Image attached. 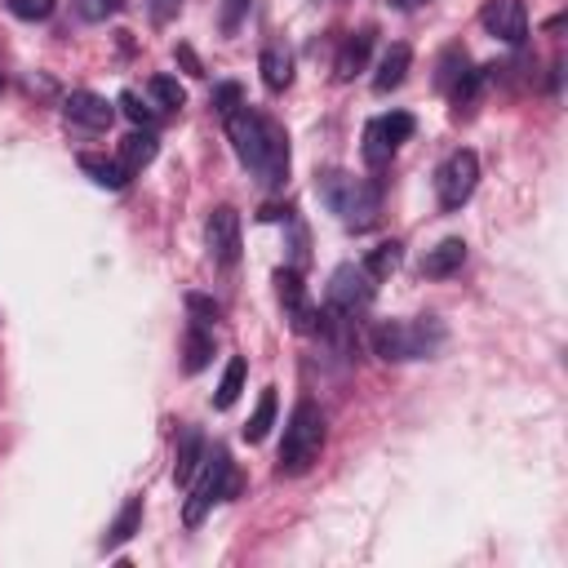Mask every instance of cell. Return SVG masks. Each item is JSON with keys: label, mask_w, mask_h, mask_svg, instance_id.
<instances>
[{"label": "cell", "mask_w": 568, "mask_h": 568, "mask_svg": "<svg viewBox=\"0 0 568 568\" xmlns=\"http://www.w3.org/2000/svg\"><path fill=\"white\" fill-rule=\"evenodd\" d=\"M226 138H231L240 164L262 186H271V191L284 186V178H288V133L271 115H262L253 106H240L235 115H226Z\"/></svg>", "instance_id": "6da1fadb"}, {"label": "cell", "mask_w": 568, "mask_h": 568, "mask_svg": "<svg viewBox=\"0 0 568 568\" xmlns=\"http://www.w3.org/2000/svg\"><path fill=\"white\" fill-rule=\"evenodd\" d=\"M320 200L342 217L346 231H368L382 217V186L373 178L328 169V173H320Z\"/></svg>", "instance_id": "7a4b0ae2"}, {"label": "cell", "mask_w": 568, "mask_h": 568, "mask_svg": "<svg viewBox=\"0 0 568 568\" xmlns=\"http://www.w3.org/2000/svg\"><path fill=\"white\" fill-rule=\"evenodd\" d=\"M324 435H328V422H324L320 404L297 399L284 422V439H280V462H275L280 475H306L324 453Z\"/></svg>", "instance_id": "3957f363"}, {"label": "cell", "mask_w": 568, "mask_h": 568, "mask_svg": "<svg viewBox=\"0 0 568 568\" xmlns=\"http://www.w3.org/2000/svg\"><path fill=\"white\" fill-rule=\"evenodd\" d=\"M373 355H382L386 364H404V359H426L444 346V324L439 320H382L373 333Z\"/></svg>", "instance_id": "277c9868"}, {"label": "cell", "mask_w": 568, "mask_h": 568, "mask_svg": "<svg viewBox=\"0 0 568 568\" xmlns=\"http://www.w3.org/2000/svg\"><path fill=\"white\" fill-rule=\"evenodd\" d=\"M235 484H240V479H235L231 453H226V448L204 453L200 470L191 475V497H186V506H182L186 528H200V524H204V515L213 510V501H226V497L235 493Z\"/></svg>", "instance_id": "5b68a950"}, {"label": "cell", "mask_w": 568, "mask_h": 568, "mask_svg": "<svg viewBox=\"0 0 568 568\" xmlns=\"http://www.w3.org/2000/svg\"><path fill=\"white\" fill-rule=\"evenodd\" d=\"M373 302V275L364 266H337L328 275V288H324V315H337V320H355L364 306Z\"/></svg>", "instance_id": "8992f818"}, {"label": "cell", "mask_w": 568, "mask_h": 568, "mask_svg": "<svg viewBox=\"0 0 568 568\" xmlns=\"http://www.w3.org/2000/svg\"><path fill=\"white\" fill-rule=\"evenodd\" d=\"M479 186V155L475 151H453L439 169H435V195H439V209H462Z\"/></svg>", "instance_id": "52a82bcc"}, {"label": "cell", "mask_w": 568, "mask_h": 568, "mask_svg": "<svg viewBox=\"0 0 568 568\" xmlns=\"http://www.w3.org/2000/svg\"><path fill=\"white\" fill-rule=\"evenodd\" d=\"M413 129H417V120L408 115V111H390V115H377V120H368L364 124V164L368 169H382V164H390V155L399 151V142H408L413 138Z\"/></svg>", "instance_id": "ba28073f"}, {"label": "cell", "mask_w": 568, "mask_h": 568, "mask_svg": "<svg viewBox=\"0 0 568 568\" xmlns=\"http://www.w3.org/2000/svg\"><path fill=\"white\" fill-rule=\"evenodd\" d=\"M275 293H280L284 320H288L293 333L311 337V333L324 328V311L311 302V293H306V284H302V275H297L293 266H280V271H275Z\"/></svg>", "instance_id": "9c48e42d"}, {"label": "cell", "mask_w": 568, "mask_h": 568, "mask_svg": "<svg viewBox=\"0 0 568 568\" xmlns=\"http://www.w3.org/2000/svg\"><path fill=\"white\" fill-rule=\"evenodd\" d=\"M479 27L488 36H497L501 44H524V36H528V4L524 0H484Z\"/></svg>", "instance_id": "30bf717a"}, {"label": "cell", "mask_w": 568, "mask_h": 568, "mask_svg": "<svg viewBox=\"0 0 568 568\" xmlns=\"http://www.w3.org/2000/svg\"><path fill=\"white\" fill-rule=\"evenodd\" d=\"M435 84L462 106V102H470L475 98V89H479V71L470 67V58H466V49L462 44H453V49H444V58H439V75H435Z\"/></svg>", "instance_id": "8fae6325"}, {"label": "cell", "mask_w": 568, "mask_h": 568, "mask_svg": "<svg viewBox=\"0 0 568 568\" xmlns=\"http://www.w3.org/2000/svg\"><path fill=\"white\" fill-rule=\"evenodd\" d=\"M204 240H209V253L213 262L222 266H235L240 262V213L231 204H217L204 222Z\"/></svg>", "instance_id": "7c38bea8"}, {"label": "cell", "mask_w": 568, "mask_h": 568, "mask_svg": "<svg viewBox=\"0 0 568 568\" xmlns=\"http://www.w3.org/2000/svg\"><path fill=\"white\" fill-rule=\"evenodd\" d=\"M62 111H67V120L71 124H80V129H106L111 120H115V106L102 98V93H89V89H75V93H67V102H62Z\"/></svg>", "instance_id": "4fadbf2b"}, {"label": "cell", "mask_w": 568, "mask_h": 568, "mask_svg": "<svg viewBox=\"0 0 568 568\" xmlns=\"http://www.w3.org/2000/svg\"><path fill=\"white\" fill-rule=\"evenodd\" d=\"M462 262H466V240H462V235H448V240H439L435 248H426V257H422V275H430V280H448V275L462 271Z\"/></svg>", "instance_id": "5bb4252c"}, {"label": "cell", "mask_w": 568, "mask_h": 568, "mask_svg": "<svg viewBox=\"0 0 568 568\" xmlns=\"http://www.w3.org/2000/svg\"><path fill=\"white\" fill-rule=\"evenodd\" d=\"M408 67H413V49H408L404 40H395V44L382 53L377 71H373V89H377V93L399 89V84H404V75H408Z\"/></svg>", "instance_id": "9a60e30c"}, {"label": "cell", "mask_w": 568, "mask_h": 568, "mask_svg": "<svg viewBox=\"0 0 568 568\" xmlns=\"http://www.w3.org/2000/svg\"><path fill=\"white\" fill-rule=\"evenodd\" d=\"M368 49H373V31L364 27V31H355V36H346V44L337 49V62H333V75L346 84V80H355L364 67H368Z\"/></svg>", "instance_id": "2e32d148"}, {"label": "cell", "mask_w": 568, "mask_h": 568, "mask_svg": "<svg viewBox=\"0 0 568 568\" xmlns=\"http://www.w3.org/2000/svg\"><path fill=\"white\" fill-rule=\"evenodd\" d=\"M257 71H262V84L271 93H284L293 84V58H288V49L284 44H266L262 58H257Z\"/></svg>", "instance_id": "e0dca14e"}, {"label": "cell", "mask_w": 568, "mask_h": 568, "mask_svg": "<svg viewBox=\"0 0 568 568\" xmlns=\"http://www.w3.org/2000/svg\"><path fill=\"white\" fill-rule=\"evenodd\" d=\"M155 151H160V142H155V133H151V129H133L129 138H120V164H124L129 173L146 169V164L155 160Z\"/></svg>", "instance_id": "ac0fdd59"}, {"label": "cell", "mask_w": 568, "mask_h": 568, "mask_svg": "<svg viewBox=\"0 0 568 568\" xmlns=\"http://www.w3.org/2000/svg\"><path fill=\"white\" fill-rule=\"evenodd\" d=\"M200 462H204V435H200L195 426H186V430H182V439H178L173 479H178V484H191V475L200 470Z\"/></svg>", "instance_id": "d6986e66"}, {"label": "cell", "mask_w": 568, "mask_h": 568, "mask_svg": "<svg viewBox=\"0 0 568 568\" xmlns=\"http://www.w3.org/2000/svg\"><path fill=\"white\" fill-rule=\"evenodd\" d=\"M80 169H84L98 186H106V191H124V186H129V169H124L120 160H106V155H80Z\"/></svg>", "instance_id": "ffe728a7"}, {"label": "cell", "mask_w": 568, "mask_h": 568, "mask_svg": "<svg viewBox=\"0 0 568 568\" xmlns=\"http://www.w3.org/2000/svg\"><path fill=\"white\" fill-rule=\"evenodd\" d=\"M209 359H213V337L204 333V324L191 320V328H186V337H182V368H186V373H200Z\"/></svg>", "instance_id": "44dd1931"}, {"label": "cell", "mask_w": 568, "mask_h": 568, "mask_svg": "<svg viewBox=\"0 0 568 568\" xmlns=\"http://www.w3.org/2000/svg\"><path fill=\"white\" fill-rule=\"evenodd\" d=\"M244 377H248L244 355H231V359H226V368H222V382H217L213 404H217V408H231V404L240 399V390H244Z\"/></svg>", "instance_id": "7402d4cb"}, {"label": "cell", "mask_w": 568, "mask_h": 568, "mask_svg": "<svg viewBox=\"0 0 568 568\" xmlns=\"http://www.w3.org/2000/svg\"><path fill=\"white\" fill-rule=\"evenodd\" d=\"M271 426H275V386H266V390L257 395V408H253V417L244 422V439H248V444H262Z\"/></svg>", "instance_id": "603a6c76"}, {"label": "cell", "mask_w": 568, "mask_h": 568, "mask_svg": "<svg viewBox=\"0 0 568 568\" xmlns=\"http://www.w3.org/2000/svg\"><path fill=\"white\" fill-rule=\"evenodd\" d=\"M151 98H155V111H182L186 106V89L173 80V75H151Z\"/></svg>", "instance_id": "cb8c5ba5"}, {"label": "cell", "mask_w": 568, "mask_h": 568, "mask_svg": "<svg viewBox=\"0 0 568 568\" xmlns=\"http://www.w3.org/2000/svg\"><path fill=\"white\" fill-rule=\"evenodd\" d=\"M359 266H364V271H368L373 280H386V275H390V271L399 266V244H395V240H386V244L368 248V257H364Z\"/></svg>", "instance_id": "d4e9b609"}, {"label": "cell", "mask_w": 568, "mask_h": 568, "mask_svg": "<svg viewBox=\"0 0 568 568\" xmlns=\"http://www.w3.org/2000/svg\"><path fill=\"white\" fill-rule=\"evenodd\" d=\"M138 524H142V497H129V501H124V510H120V519H115V524H111V532H106V546L129 541V537L138 532Z\"/></svg>", "instance_id": "484cf974"}, {"label": "cell", "mask_w": 568, "mask_h": 568, "mask_svg": "<svg viewBox=\"0 0 568 568\" xmlns=\"http://www.w3.org/2000/svg\"><path fill=\"white\" fill-rule=\"evenodd\" d=\"M240 106H244V89H240L235 80H226V84H217V89H213V111H217L222 120H226V115H235Z\"/></svg>", "instance_id": "4316f807"}, {"label": "cell", "mask_w": 568, "mask_h": 568, "mask_svg": "<svg viewBox=\"0 0 568 568\" xmlns=\"http://www.w3.org/2000/svg\"><path fill=\"white\" fill-rule=\"evenodd\" d=\"M115 106H120V111H124V115H129L133 124H142V129H151V124H155V106H146V102H142V98L133 93V89H124Z\"/></svg>", "instance_id": "83f0119b"}, {"label": "cell", "mask_w": 568, "mask_h": 568, "mask_svg": "<svg viewBox=\"0 0 568 568\" xmlns=\"http://www.w3.org/2000/svg\"><path fill=\"white\" fill-rule=\"evenodd\" d=\"M71 4H75V13L84 22H106V18H115L124 9V0H71Z\"/></svg>", "instance_id": "f1b7e54d"}, {"label": "cell", "mask_w": 568, "mask_h": 568, "mask_svg": "<svg viewBox=\"0 0 568 568\" xmlns=\"http://www.w3.org/2000/svg\"><path fill=\"white\" fill-rule=\"evenodd\" d=\"M4 4H9V13L22 18V22H44V18L53 13V0H4Z\"/></svg>", "instance_id": "f546056e"}, {"label": "cell", "mask_w": 568, "mask_h": 568, "mask_svg": "<svg viewBox=\"0 0 568 568\" xmlns=\"http://www.w3.org/2000/svg\"><path fill=\"white\" fill-rule=\"evenodd\" d=\"M186 311L195 315V324H213L222 311H217V302L213 297H204V293H186Z\"/></svg>", "instance_id": "4dcf8cb0"}, {"label": "cell", "mask_w": 568, "mask_h": 568, "mask_svg": "<svg viewBox=\"0 0 568 568\" xmlns=\"http://www.w3.org/2000/svg\"><path fill=\"white\" fill-rule=\"evenodd\" d=\"M244 13H248V0H222V31L235 36L240 22H244Z\"/></svg>", "instance_id": "1f68e13d"}, {"label": "cell", "mask_w": 568, "mask_h": 568, "mask_svg": "<svg viewBox=\"0 0 568 568\" xmlns=\"http://www.w3.org/2000/svg\"><path fill=\"white\" fill-rule=\"evenodd\" d=\"M178 9H182V0H151V13H155V22H169Z\"/></svg>", "instance_id": "d6a6232c"}, {"label": "cell", "mask_w": 568, "mask_h": 568, "mask_svg": "<svg viewBox=\"0 0 568 568\" xmlns=\"http://www.w3.org/2000/svg\"><path fill=\"white\" fill-rule=\"evenodd\" d=\"M178 58H182V62H186V71H191V75H204V71H200V62H195V53H191V49H186V44H182V49H178Z\"/></svg>", "instance_id": "836d02e7"}, {"label": "cell", "mask_w": 568, "mask_h": 568, "mask_svg": "<svg viewBox=\"0 0 568 568\" xmlns=\"http://www.w3.org/2000/svg\"><path fill=\"white\" fill-rule=\"evenodd\" d=\"M390 4H395V9H404V13H408V9H422V4H426V0H390Z\"/></svg>", "instance_id": "e575fe53"}, {"label": "cell", "mask_w": 568, "mask_h": 568, "mask_svg": "<svg viewBox=\"0 0 568 568\" xmlns=\"http://www.w3.org/2000/svg\"><path fill=\"white\" fill-rule=\"evenodd\" d=\"M0 93H4V75H0Z\"/></svg>", "instance_id": "d590c367"}]
</instances>
